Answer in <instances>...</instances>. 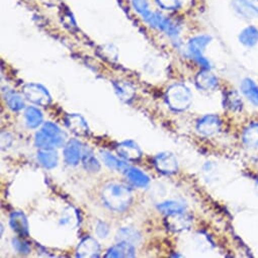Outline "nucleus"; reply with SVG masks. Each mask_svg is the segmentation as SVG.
<instances>
[{
	"label": "nucleus",
	"mask_w": 258,
	"mask_h": 258,
	"mask_svg": "<svg viewBox=\"0 0 258 258\" xmlns=\"http://www.w3.org/2000/svg\"><path fill=\"white\" fill-rule=\"evenodd\" d=\"M131 191L122 185L110 184L103 190V200L110 209L115 211L125 209L131 202Z\"/></svg>",
	"instance_id": "obj_1"
},
{
	"label": "nucleus",
	"mask_w": 258,
	"mask_h": 258,
	"mask_svg": "<svg viewBox=\"0 0 258 258\" xmlns=\"http://www.w3.org/2000/svg\"><path fill=\"white\" fill-rule=\"evenodd\" d=\"M167 97L171 107L177 110H182L188 107L192 98L189 89L181 84L172 86L168 91Z\"/></svg>",
	"instance_id": "obj_2"
},
{
	"label": "nucleus",
	"mask_w": 258,
	"mask_h": 258,
	"mask_svg": "<svg viewBox=\"0 0 258 258\" xmlns=\"http://www.w3.org/2000/svg\"><path fill=\"white\" fill-rule=\"evenodd\" d=\"M211 41L209 36H199L191 39L188 43V51L191 57L204 68L208 69L210 67L209 61L203 56V53Z\"/></svg>",
	"instance_id": "obj_3"
},
{
	"label": "nucleus",
	"mask_w": 258,
	"mask_h": 258,
	"mask_svg": "<svg viewBox=\"0 0 258 258\" xmlns=\"http://www.w3.org/2000/svg\"><path fill=\"white\" fill-rule=\"evenodd\" d=\"M26 96L39 105H48L51 102V96L46 88L39 84H28L24 88Z\"/></svg>",
	"instance_id": "obj_4"
},
{
	"label": "nucleus",
	"mask_w": 258,
	"mask_h": 258,
	"mask_svg": "<svg viewBox=\"0 0 258 258\" xmlns=\"http://www.w3.org/2000/svg\"><path fill=\"white\" fill-rule=\"evenodd\" d=\"M221 128V120L217 115L208 114L198 123V131L205 136H212L218 133Z\"/></svg>",
	"instance_id": "obj_5"
},
{
	"label": "nucleus",
	"mask_w": 258,
	"mask_h": 258,
	"mask_svg": "<svg viewBox=\"0 0 258 258\" xmlns=\"http://www.w3.org/2000/svg\"><path fill=\"white\" fill-rule=\"evenodd\" d=\"M232 6L239 16L247 20L258 19V9L248 0H232Z\"/></svg>",
	"instance_id": "obj_6"
},
{
	"label": "nucleus",
	"mask_w": 258,
	"mask_h": 258,
	"mask_svg": "<svg viewBox=\"0 0 258 258\" xmlns=\"http://www.w3.org/2000/svg\"><path fill=\"white\" fill-rule=\"evenodd\" d=\"M42 132L52 141L54 147H62L65 141V135L59 126L53 122H46L42 128Z\"/></svg>",
	"instance_id": "obj_7"
},
{
	"label": "nucleus",
	"mask_w": 258,
	"mask_h": 258,
	"mask_svg": "<svg viewBox=\"0 0 258 258\" xmlns=\"http://www.w3.org/2000/svg\"><path fill=\"white\" fill-rule=\"evenodd\" d=\"M157 168L165 173H173L177 170V160L170 153L159 154L155 159Z\"/></svg>",
	"instance_id": "obj_8"
},
{
	"label": "nucleus",
	"mask_w": 258,
	"mask_h": 258,
	"mask_svg": "<svg viewBox=\"0 0 258 258\" xmlns=\"http://www.w3.org/2000/svg\"><path fill=\"white\" fill-rule=\"evenodd\" d=\"M81 147H80V143L73 140L70 141L65 149H64V157H65V161L69 164V165H77L81 159Z\"/></svg>",
	"instance_id": "obj_9"
},
{
	"label": "nucleus",
	"mask_w": 258,
	"mask_h": 258,
	"mask_svg": "<svg viewBox=\"0 0 258 258\" xmlns=\"http://www.w3.org/2000/svg\"><path fill=\"white\" fill-rule=\"evenodd\" d=\"M135 255V248L128 242H120L110 248L105 257H133Z\"/></svg>",
	"instance_id": "obj_10"
},
{
	"label": "nucleus",
	"mask_w": 258,
	"mask_h": 258,
	"mask_svg": "<svg viewBox=\"0 0 258 258\" xmlns=\"http://www.w3.org/2000/svg\"><path fill=\"white\" fill-rule=\"evenodd\" d=\"M117 152H118V154H120L121 157L128 159V160H136L141 157L140 149L132 141H126V142L121 143L117 147Z\"/></svg>",
	"instance_id": "obj_11"
},
{
	"label": "nucleus",
	"mask_w": 258,
	"mask_h": 258,
	"mask_svg": "<svg viewBox=\"0 0 258 258\" xmlns=\"http://www.w3.org/2000/svg\"><path fill=\"white\" fill-rule=\"evenodd\" d=\"M241 91L252 104L258 106V86L253 80L244 79L241 84Z\"/></svg>",
	"instance_id": "obj_12"
},
{
	"label": "nucleus",
	"mask_w": 258,
	"mask_h": 258,
	"mask_svg": "<svg viewBox=\"0 0 258 258\" xmlns=\"http://www.w3.org/2000/svg\"><path fill=\"white\" fill-rule=\"evenodd\" d=\"M243 142L244 144L251 148H258V123L254 122L249 124L243 133Z\"/></svg>",
	"instance_id": "obj_13"
},
{
	"label": "nucleus",
	"mask_w": 258,
	"mask_h": 258,
	"mask_svg": "<svg viewBox=\"0 0 258 258\" xmlns=\"http://www.w3.org/2000/svg\"><path fill=\"white\" fill-rule=\"evenodd\" d=\"M126 177L134 186L145 187L148 185L150 179L149 177L140 169L128 168L126 169Z\"/></svg>",
	"instance_id": "obj_14"
},
{
	"label": "nucleus",
	"mask_w": 258,
	"mask_h": 258,
	"mask_svg": "<svg viewBox=\"0 0 258 258\" xmlns=\"http://www.w3.org/2000/svg\"><path fill=\"white\" fill-rule=\"evenodd\" d=\"M218 80L214 74H212L208 69L200 72L197 76V84L200 88L205 90L213 89L217 86Z\"/></svg>",
	"instance_id": "obj_15"
},
{
	"label": "nucleus",
	"mask_w": 258,
	"mask_h": 258,
	"mask_svg": "<svg viewBox=\"0 0 258 258\" xmlns=\"http://www.w3.org/2000/svg\"><path fill=\"white\" fill-rule=\"evenodd\" d=\"M38 160L39 162L48 169L54 168L58 163L57 154L52 151V149H42L38 153Z\"/></svg>",
	"instance_id": "obj_16"
},
{
	"label": "nucleus",
	"mask_w": 258,
	"mask_h": 258,
	"mask_svg": "<svg viewBox=\"0 0 258 258\" xmlns=\"http://www.w3.org/2000/svg\"><path fill=\"white\" fill-rule=\"evenodd\" d=\"M239 41L246 47L255 46L258 43V30L255 27L244 29L239 36Z\"/></svg>",
	"instance_id": "obj_17"
},
{
	"label": "nucleus",
	"mask_w": 258,
	"mask_h": 258,
	"mask_svg": "<svg viewBox=\"0 0 258 258\" xmlns=\"http://www.w3.org/2000/svg\"><path fill=\"white\" fill-rule=\"evenodd\" d=\"M12 228L22 236L28 235V222L22 213H14L11 217Z\"/></svg>",
	"instance_id": "obj_18"
},
{
	"label": "nucleus",
	"mask_w": 258,
	"mask_h": 258,
	"mask_svg": "<svg viewBox=\"0 0 258 258\" xmlns=\"http://www.w3.org/2000/svg\"><path fill=\"white\" fill-rule=\"evenodd\" d=\"M25 117H26L28 126L33 127V128L39 126L43 121L42 112L34 106H30L27 108V110L25 112Z\"/></svg>",
	"instance_id": "obj_19"
},
{
	"label": "nucleus",
	"mask_w": 258,
	"mask_h": 258,
	"mask_svg": "<svg viewBox=\"0 0 258 258\" xmlns=\"http://www.w3.org/2000/svg\"><path fill=\"white\" fill-rule=\"evenodd\" d=\"M98 250H99V248L95 241H93L92 239H85L84 241H82L80 248L78 249V252H80L79 255L83 257V256H85L86 251H88L87 256L94 257V256H97L96 253L98 252Z\"/></svg>",
	"instance_id": "obj_20"
},
{
	"label": "nucleus",
	"mask_w": 258,
	"mask_h": 258,
	"mask_svg": "<svg viewBox=\"0 0 258 258\" xmlns=\"http://www.w3.org/2000/svg\"><path fill=\"white\" fill-rule=\"evenodd\" d=\"M101 158L104 161L105 165H107L111 169L115 170H123L126 168V164L120 160H118L116 157L111 155L108 152H101Z\"/></svg>",
	"instance_id": "obj_21"
},
{
	"label": "nucleus",
	"mask_w": 258,
	"mask_h": 258,
	"mask_svg": "<svg viewBox=\"0 0 258 258\" xmlns=\"http://www.w3.org/2000/svg\"><path fill=\"white\" fill-rule=\"evenodd\" d=\"M158 209L165 214L168 215H174V214H180L183 212L184 210V206L178 202H174V201H170V202H166L161 204L160 206H158Z\"/></svg>",
	"instance_id": "obj_22"
},
{
	"label": "nucleus",
	"mask_w": 258,
	"mask_h": 258,
	"mask_svg": "<svg viewBox=\"0 0 258 258\" xmlns=\"http://www.w3.org/2000/svg\"><path fill=\"white\" fill-rule=\"evenodd\" d=\"M69 127L73 128V132L77 134H85L87 132V125L84 119L79 115H72L69 117L68 121Z\"/></svg>",
	"instance_id": "obj_23"
},
{
	"label": "nucleus",
	"mask_w": 258,
	"mask_h": 258,
	"mask_svg": "<svg viewBox=\"0 0 258 258\" xmlns=\"http://www.w3.org/2000/svg\"><path fill=\"white\" fill-rule=\"evenodd\" d=\"M83 164L84 167L92 172H96L99 170V163L98 161L95 159V157L93 156L92 152L89 149H85L83 151Z\"/></svg>",
	"instance_id": "obj_24"
},
{
	"label": "nucleus",
	"mask_w": 258,
	"mask_h": 258,
	"mask_svg": "<svg viewBox=\"0 0 258 258\" xmlns=\"http://www.w3.org/2000/svg\"><path fill=\"white\" fill-rule=\"evenodd\" d=\"M6 100L9 104V106L14 110H20V109L24 108V106H25V102H24V99L22 98V96L14 91H9L7 93Z\"/></svg>",
	"instance_id": "obj_25"
},
{
	"label": "nucleus",
	"mask_w": 258,
	"mask_h": 258,
	"mask_svg": "<svg viewBox=\"0 0 258 258\" xmlns=\"http://www.w3.org/2000/svg\"><path fill=\"white\" fill-rule=\"evenodd\" d=\"M226 104H227V107H229L231 110H239L242 108V100L240 96L234 91L230 92L227 95Z\"/></svg>",
	"instance_id": "obj_26"
},
{
	"label": "nucleus",
	"mask_w": 258,
	"mask_h": 258,
	"mask_svg": "<svg viewBox=\"0 0 258 258\" xmlns=\"http://www.w3.org/2000/svg\"><path fill=\"white\" fill-rule=\"evenodd\" d=\"M157 4L164 10L177 11L184 5V0H156Z\"/></svg>",
	"instance_id": "obj_27"
},
{
	"label": "nucleus",
	"mask_w": 258,
	"mask_h": 258,
	"mask_svg": "<svg viewBox=\"0 0 258 258\" xmlns=\"http://www.w3.org/2000/svg\"><path fill=\"white\" fill-rule=\"evenodd\" d=\"M36 145L41 149H53L52 141L41 131L36 135Z\"/></svg>",
	"instance_id": "obj_28"
},
{
	"label": "nucleus",
	"mask_w": 258,
	"mask_h": 258,
	"mask_svg": "<svg viewBox=\"0 0 258 258\" xmlns=\"http://www.w3.org/2000/svg\"><path fill=\"white\" fill-rule=\"evenodd\" d=\"M132 4L136 12L139 13L142 16V18H145L151 12L147 0H132Z\"/></svg>",
	"instance_id": "obj_29"
},
{
	"label": "nucleus",
	"mask_w": 258,
	"mask_h": 258,
	"mask_svg": "<svg viewBox=\"0 0 258 258\" xmlns=\"http://www.w3.org/2000/svg\"><path fill=\"white\" fill-rule=\"evenodd\" d=\"M14 247L21 253H29L30 251L28 244H26L24 241H21L19 239L14 240Z\"/></svg>",
	"instance_id": "obj_30"
},
{
	"label": "nucleus",
	"mask_w": 258,
	"mask_h": 258,
	"mask_svg": "<svg viewBox=\"0 0 258 258\" xmlns=\"http://www.w3.org/2000/svg\"><path fill=\"white\" fill-rule=\"evenodd\" d=\"M256 188H257V192H258V181H257V184H256Z\"/></svg>",
	"instance_id": "obj_31"
}]
</instances>
